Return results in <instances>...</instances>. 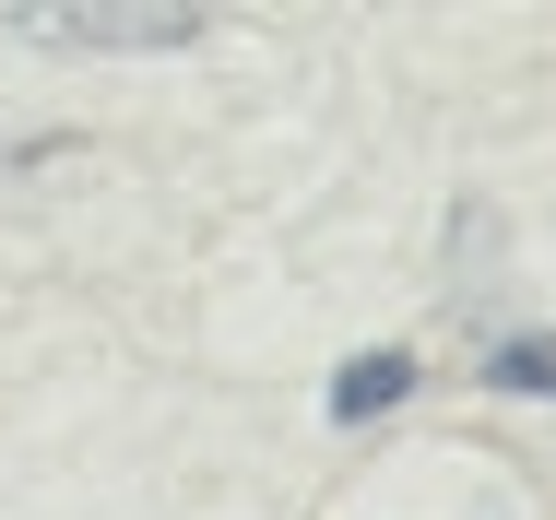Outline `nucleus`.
<instances>
[{"mask_svg": "<svg viewBox=\"0 0 556 520\" xmlns=\"http://www.w3.org/2000/svg\"><path fill=\"white\" fill-rule=\"evenodd\" d=\"M403 403H415V355H403V343L332 367V426H379V415H403Z\"/></svg>", "mask_w": 556, "mask_h": 520, "instance_id": "f03ea898", "label": "nucleus"}, {"mask_svg": "<svg viewBox=\"0 0 556 520\" xmlns=\"http://www.w3.org/2000/svg\"><path fill=\"white\" fill-rule=\"evenodd\" d=\"M485 391H533V403H556V331H509V343H485Z\"/></svg>", "mask_w": 556, "mask_h": 520, "instance_id": "7ed1b4c3", "label": "nucleus"}, {"mask_svg": "<svg viewBox=\"0 0 556 520\" xmlns=\"http://www.w3.org/2000/svg\"><path fill=\"white\" fill-rule=\"evenodd\" d=\"M12 36H48V48H190V36H214V12H190V0H154V12L60 0V12H12Z\"/></svg>", "mask_w": 556, "mask_h": 520, "instance_id": "f257e3e1", "label": "nucleus"}]
</instances>
